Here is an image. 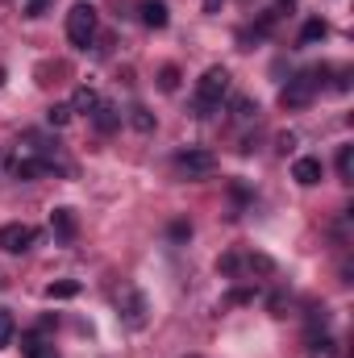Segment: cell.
Wrapping results in <instances>:
<instances>
[{
    "label": "cell",
    "mask_w": 354,
    "mask_h": 358,
    "mask_svg": "<svg viewBox=\"0 0 354 358\" xmlns=\"http://www.w3.org/2000/svg\"><path fill=\"white\" fill-rule=\"evenodd\" d=\"M309 358H338V342L330 334H309Z\"/></svg>",
    "instance_id": "obj_11"
},
{
    "label": "cell",
    "mask_w": 354,
    "mask_h": 358,
    "mask_svg": "<svg viewBox=\"0 0 354 358\" xmlns=\"http://www.w3.org/2000/svg\"><path fill=\"white\" fill-rule=\"evenodd\" d=\"M129 125H134L138 134H150V129H155V113L142 108V104H134V108H129Z\"/></svg>",
    "instance_id": "obj_15"
},
{
    "label": "cell",
    "mask_w": 354,
    "mask_h": 358,
    "mask_svg": "<svg viewBox=\"0 0 354 358\" xmlns=\"http://www.w3.org/2000/svg\"><path fill=\"white\" fill-rule=\"evenodd\" d=\"M176 167L187 179H204V176H213V171H217V155H213V150L192 146V150H183V155L176 159Z\"/></svg>",
    "instance_id": "obj_6"
},
{
    "label": "cell",
    "mask_w": 354,
    "mask_h": 358,
    "mask_svg": "<svg viewBox=\"0 0 354 358\" xmlns=\"http://www.w3.org/2000/svg\"><path fill=\"white\" fill-rule=\"evenodd\" d=\"M183 358H196V355H183Z\"/></svg>",
    "instance_id": "obj_28"
},
{
    "label": "cell",
    "mask_w": 354,
    "mask_h": 358,
    "mask_svg": "<svg viewBox=\"0 0 354 358\" xmlns=\"http://www.w3.org/2000/svg\"><path fill=\"white\" fill-rule=\"evenodd\" d=\"M338 179L342 183L354 179V146H338Z\"/></svg>",
    "instance_id": "obj_16"
},
{
    "label": "cell",
    "mask_w": 354,
    "mask_h": 358,
    "mask_svg": "<svg viewBox=\"0 0 354 358\" xmlns=\"http://www.w3.org/2000/svg\"><path fill=\"white\" fill-rule=\"evenodd\" d=\"M171 238H176V242L192 238V225H187V221H176V225H171Z\"/></svg>",
    "instance_id": "obj_23"
},
{
    "label": "cell",
    "mask_w": 354,
    "mask_h": 358,
    "mask_svg": "<svg viewBox=\"0 0 354 358\" xmlns=\"http://www.w3.org/2000/svg\"><path fill=\"white\" fill-rule=\"evenodd\" d=\"M292 179H296L300 187H317V183L325 179V167H321V159H313V155L296 159V163H292Z\"/></svg>",
    "instance_id": "obj_7"
},
{
    "label": "cell",
    "mask_w": 354,
    "mask_h": 358,
    "mask_svg": "<svg viewBox=\"0 0 354 358\" xmlns=\"http://www.w3.org/2000/svg\"><path fill=\"white\" fill-rule=\"evenodd\" d=\"M325 34H330V25H325L321 17H313V21H304V29H300V38H296V42H300V46H313V42H321Z\"/></svg>",
    "instance_id": "obj_12"
},
{
    "label": "cell",
    "mask_w": 354,
    "mask_h": 358,
    "mask_svg": "<svg viewBox=\"0 0 354 358\" xmlns=\"http://www.w3.org/2000/svg\"><path fill=\"white\" fill-rule=\"evenodd\" d=\"M146 296L138 292V287H121L117 292V317H121V325L125 329H146Z\"/></svg>",
    "instance_id": "obj_4"
},
{
    "label": "cell",
    "mask_w": 354,
    "mask_h": 358,
    "mask_svg": "<svg viewBox=\"0 0 354 358\" xmlns=\"http://www.w3.org/2000/svg\"><path fill=\"white\" fill-rule=\"evenodd\" d=\"M229 96V71L225 67H208L196 84V113L208 117L213 108H221V100Z\"/></svg>",
    "instance_id": "obj_2"
},
{
    "label": "cell",
    "mask_w": 354,
    "mask_h": 358,
    "mask_svg": "<svg viewBox=\"0 0 354 358\" xmlns=\"http://www.w3.org/2000/svg\"><path fill=\"white\" fill-rule=\"evenodd\" d=\"M21 350H25V358H59V350L50 342H42V338H25Z\"/></svg>",
    "instance_id": "obj_13"
},
{
    "label": "cell",
    "mask_w": 354,
    "mask_h": 358,
    "mask_svg": "<svg viewBox=\"0 0 354 358\" xmlns=\"http://www.w3.org/2000/svg\"><path fill=\"white\" fill-rule=\"evenodd\" d=\"M325 80H330V67L300 71L296 80H288V88L279 92V104H283V108H304V104H313V96L325 88Z\"/></svg>",
    "instance_id": "obj_1"
},
{
    "label": "cell",
    "mask_w": 354,
    "mask_h": 358,
    "mask_svg": "<svg viewBox=\"0 0 354 358\" xmlns=\"http://www.w3.org/2000/svg\"><path fill=\"white\" fill-rule=\"evenodd\" d=\"M13 338H17V321H13V313H8V308H0V350H4V346H13Z\"/></svg>",
    "instance_id": "obj_20"
},
{
    "label": "cell",
    "mask_w": 354,
    "mask_h": 358,
    "mask_svg": "<svg viewBox=\"0 0 354 358\" xmlns=\"http://www.w3.org/2000/svg\"><path fill=\"white\" fill-rule=\"evenodd\" d=\"M234 117H238V121H255V117H259V104H255L250 96H234Z\"/></svg>",
    "instance_id": "obj_19"
},
{
    "label": "cell",
    "mask_w": 354,
    "mask_h": 358,
    "mask_svg": "<svg viewBox=\"0 0 354 358\" xmlns=\"http://www.w3.org/2000/svg\"><path fill=\"white\" fill-rule=\"evenodd\" d=\"M71 117H76V113H71V104H50V108H46V121H50L55 129H67V125H71Z\"/></svg>",
    "instance_id": "obj_17"
},
{
    "label": "cell",
    "mask_w": 354,
    "mask_h": 358,
    "mask_svg": "<svg viewBox=\"0 0 354 358\" xmlns=\"http://www.w3.org/2000/svg\"><path fill=\"white\" fill-rule=\"evenodd\" d=\"M159 88H163V92H176L179 88V67H163V71H159Z\"/></svg>",
    "instance_id": "obj_21"
},
{
    "label": "cell",
    "mask_w": 354,
    "mask_h": 358,
    "mask_svg": "<svg viewBox=\"0 0 354 358\" xmlns=\"http://www.w3.org/2000/svg\"><path fill=\"white\" fill-rule=\"evenodd\" d=\"M71 296H80V283L76 279H63V283H50L46 287V300H71Z\"/></svg>",
    "instance_id": "obj_18"
},
{
    "label": "cell",
    "mask_w": 354,
    "mask_h": 358,
    "mask_svg": "<svg viewBox=\"0 0 354 358\" xmlns=\"http://www.w3.org/2000/svg\"><path fill=\"white\" fill-rule=\"evenodd\" d=\"M34 242H38V229H34V225H25V221L0 225V250H4V255H25Z\"/></svg>",
    "instance_id": "obj_5"
},
{
    "label": "cell",
    "mask_w": 354,
    "mask_h": 358,
    "mask_svg": "<svg viewBox=\"0 0 354 358\" xmlns=\"http://www.w3.org/2000/svg\"><path fill=\"white\" fill-rule=\"evenodd\" d=\"M275 142H279V155H292V146H296V134H279Z\"/></svg>",
    "instance_id": "obj_24"
},
{
    "label": "cell",
    "mask_w": 354,
    "mask_h": 358,
    "mask_svg": "<svg viewBox=\"0 0 354 358\" xmlns=\"http://www.w3.org/2000/svg\"><path fill=\"white\" fill-rule=\"evenodd\" d=\"M351 80H354V71H338V84H334V88H338V92H351Z\"/></svg>",
    "instance_id": "obj_25"
},
{
    "label": "cell",
    "mask_w": 354,
    "mask_h": 358,
    "mask_svg": "<svg viewBox=\"0 0 354 358\" xmlns=\"http://www.w3.org/2000/svg\"><path fill=\"white\" fill-rule=\"evenodd\" d=\"M221 4H225V0H204V13H208V17H217V13H221Z\"/></svg>",
    "instance_id": "obj_26"
},
{
    "label": "cell",
    "mask_w": 354,
    "mask_h": 358,
    "mask_svg": "<svg viewBox=\"0 0 354 358\" xmlns=\"http://www.w3.org/2000/svg\"><path fill=\"white\" fill-rule=\"evenodd\" d=\"M67 38H71V46H80V50H88L92 38H96V8L92 4H71V13H67Z\"/></svg>",
    "instance_id": "obj_3"
},
{
    "label": "cell",
    "mask_w": 354,
    "mask_h": 358,
    "mask_svg": "<svg viewBox=\"0 0 354 358\" xmlns=\"http://www.w3.org/2000/svg\"><path fill=\"white\" fill-rule=\"evenodd\" d=\"M17 4H21V13H25V17H42V13L50 8V0H17Z\"/></svg>",
    "instance_id": "obj_22"
},
{
    "label": "cell",
    "mask_w": 354,
    "mask_h": 358,
    "mask_svg": "<svg viewBox=\"0 0 354 358\" xmlns=\"http://www.w3.org/2000/svg\"><path fill=\"white\" fill-rule=\"evenodd\" d=\"M92 125H96L100 134H113V129L121 125V108H117V104H108V100H100V104H96V113H92Z\"/></svg>",
    "instance_id": "obj_9"
},
{
    "label": "cell",
    "mask_w": 354,
    "mask_h": 358,
    "mask_svg": "<svg viewBox=\"0 0 354 358\" xmlns=\"http://www.w3.org/2000/svg\"><path fill=\"white\" fill-rule=\"evenodd\" d=\"M138 13H142V25H150V29H167V21H171V13H167L163 0H142Z\"/></svg>",
    "instance_id": "obj_8"
},
{
    "label": "cell",
    "mask_w": 354,
    "mask_h": 358,
    "mask_svg": "<svg viewBox=\"0 0 354 358\" xmlns=\"http://www.w3.org/2000/svg\"><path fill=\"white\" fill-rule=\"evenodd\" d=\"M0 84H4V67H0Z\"/></svg>",
    "instance_id": "obj_27"
},
{
    "label": "cell",
    "mask_w": 354,
    "mask_h": 358,
    "mask_svg": "<svg viewBox=\"0 0 354 358\" xmlns=\"http://www.w3.org/2000/svg\"><path fill=\"white\" fill-rule=\"evenodd\" d=\"M0 283H4V279H0Z\"/></svg>",
    "instance_id": "obj_29"
},
{
    "label": "cell",
    "mask_w": 354,
    "mask_h": 358,
    "mask_svg": "<svg viewBox=\"0 0 354 358\" xmlns=\"http://www.w3.org/2000/svg\"><path fill=\"white\" fill-rule=\"evenodd\" d=\"M50 229H55L63 242H76V229H80V225H76V213H71V208H55V213H50Z\"/></svg>",
    "instance_id": "obj_10"
},
{
    "label": "cell",
    "mask_w": 354,
    "mask_h": 358,
    "mask_svg": "<svg viewBox=\"0 0 354 358\" xmlns=\"http://www.w3.org/2000/svg\"><path fill=\"white\" fill-rule=\"evenodd\" d=\"M96 104H100V96H96V92L92 88H80L76 92V96H71V113H96Z\"/></svg>",
    "instance_id": "obj_14"
}]
</instances>
